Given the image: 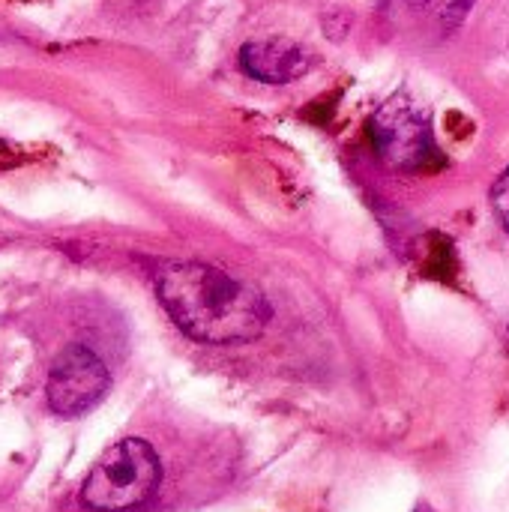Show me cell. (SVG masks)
<instances>
[{"label": "cell", "instance_id": "6da1fadb", "mask_svg": "<svg viewBox=\"0 0 509 512\" xmlns=\"http://www.w3.org/2000/svg\"><path fill=\"white\" fill-rule=\"evenodd\" d=\"M153 288L168 318L195 342H252L273 318V309L258 288L210 264L162 261L153 267Z\"/></svg>", "mask_w": 509, "mask_h": 512}, {"label": "cell", "instance_id": "7a4b0ae2", "mask_svg": "<svg viewBox=\"0 0 509 512\" xmlns=\"http://www.w3.org/2000/svg\"><path fill=\"white\" fill-rule=\"evenodd\" d=\"M162 483V465L147 441L123 438L108 447L90 468L81 501L96 512H126L144 507Z\"/></svg>", "mask_w": 509, "mask_h": 512}, {"label": "cell", "instance_id": "3957f363", "mask_svg": "<svg viewBox=\"0 0 509 512\" xmlns=\"http://www.w3.org/2000/svg\"><path fill=\"white\" fill-rule=\"evenodd\" d=\"M372 141L378 156L399 171H423L444 162L429 114L408 96H393L372 117Z\"/></svg>", "mask_w": 509, "mask_h": 512}, {"label": "cell", "instance_id": "277c9868", "mask_svg": "<svg viewBox=\"0 0 509 512\" xmlns=\"http://www.w3.org/2000/svg\"><path fill=\"white\" fill-rule=\"evenodd\" d=\"M111 387V375L99 354L87 345H69L57 354L48 375V408L57 417H81L96 408Z\"/></svg>", "mask_w": 509, "mask_h": 512}, {"label": "cell", "instance_id": "5b68a950", "mask_svg": "<svg viewBox=\"0 0 509 512\" xmlns=\"http://www.w3.org/2000/svg\"><path fill=\"white\" fill-rule=\"evenodd\" d=\"M240 66L249 78L264 81V84H288L300 78L309 66L312 57L285 39H267V42H249L240 51Z\"/></svg>", "mask_w": 509, "mask_h": 512}, {"label": "cell", "instance_id": "8992f818", "mask_svg": "<svg viewBox=\"0 0 509 512\" xmlns=\"http://www.w3.org/2000/svg\"><path fill=\"white\" fill-rule=\"evenodd\" d=\"M396 3L411 18L435 27L438 33H450L465 21V15L474 9L477 0H396Z\"/></svg>", "mask_w": 509, "mask_h": 512}, {"label": "cell", "instance_id": "52a82bcc", "mask_svg": "<svg viewBox=\"0 0 509 512\" xmlns=\"http://www.w3.org/2000/svg\"><path fill=\"white\" fill-rule=\"evenodd\" d=\"M492 210L501 222V228L509 234V168H504V174L492 183Z\"/></svg>", "mask_w": 509, "mask_h": 512}, {"label": "cell", "instance_id": "ba28073f", "mask_svg": "<svg viewBox=\"0 0 509 512\" xmlns=\"http://www.w3.org/2000/svg\"><path fill=\"white\" fill-rule=\"evenodd\" d=\"M414 512H432V510H429L426 504H420V507H417V510H414Z\"/></svg>", "mask_w": 509, "mask_h": 512}]
</instances>
